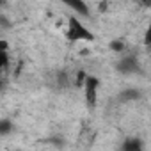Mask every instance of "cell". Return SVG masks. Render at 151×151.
I'll return each instance as SVG.
<instances>
[{
  "mask_svg": "<svg viewBox=\"0 0 151 151\" xmlns=\"http://www.w3.org/2000/svg\"><path fill=\"white\" fill-rule=\"evenodd\" d=\"M66 37L71 43H78V41H86V43H93L96 39L94 32L91 29H87V25L77 16V14H69L68 16V27H66Z\"/></svg>",
  "mask_w": 151,
  "mask_h": 151,
  "instance_id": "obj_1",
  "label": "cell"
},
{
  "mask_svg": "<svg viewBox=\"0 0 151 151\" xmlns=\"http://www.w3.org/2000/svg\"><path fill=\"white\" fill-rule=\"evenodd\" d=\"M98 89H100V80L93 75H87V80L84 84V96H86V103L89 109H94L96 100H98Z\"/></svg>",
  "mask_w": 151,
  "mask_h": 151,
  "instance_id": "obj_2",
  "label": "cell"
},
{
  "mask_svg": "<svg viewBox=\"0 0 151 151\" xmlns=\"http://www.w3.org/2000/svg\"><path fill=\"white\" fill-rule=\"evenodd\" d=\"M117 71L123 73V75H132V73H137L140 69L139 66V59L135 55H128V57H123L119 62H117Z\"/></svg>",
  "mask_w": 151,
  "mask_h": 151,
  "instance_id": "obj_3",
  "label": "cell"
},
{
  "mask_svg": "<svg viewBox=\"0 0 151 151\" xmlns=\"http://www.w3.org/2000/svg\"><path fill=\"white\" fill-rule=\"evenodd\" d=\"M66 6H68L71 11H75V14L87 16V18H89V14H91L89 6H87L86 2H80V0H71V2H66Z\"/></svg>",
  "mask_w": 151,
  "mask_h": 151,
  "instance_id": "obj_4",
  "label": "cell"
},
{
  "mask_svg": "<svg viewBox=\"0 0 151 151\" xmlns=\"http://www.w3.org/2000/svg\"><path fill=\"white\" fill-rule=\"evenodd\" d=\"M121 151H142V140H139V139H126L123 142Z\"/></svg>",
  "mask_w": 151,
  "mask_h": 151,
  "instance_id": "obj_5",
  "label": "cell"
},
{
  "mask_svg": "<svg viewBox=\"0 0 151 151\" xmlns=\"http://www.w3.org/2000/svg\"><path fill=\"white\" fill-rule=\"evenodd\" d=\"M13 128H14V126H13V123H11L9 119L4 117L2 121H0V135H2V137H7V135L13 132Z\"/></svg>",
  "mask_w": 151,
  "mask_h": 151,
  "instance_id": "obj_6",
  "label": "cell"
},
{
  "mask_svg": "<svg viewBox=\"0 0 151 151\" xmlns=\"http://www.w3.org/2000/svg\"><path fill=\"white\" fill-rule=\"evenodd\" d=\"M121 98H126L128 101L139 100V98H140V91H137V89H128V91H124V93L121 94Z\"/></svg>",
  "mask_w": 151,
  "mask_h": 151,
  "instance_id": "obj_7",
  "label": "cell"
},
{
  "mask_svg": "<svg viewBox=\"0 0 151 151\" xmlns=\"http://www.w3.org/2000/svg\"><path fill=\"white\" fill-rule=\"evenodd\" d=\"M109 48H110L112 52H117V53H121V52L124 50V43H123L121 39H114V41H110V43H109Z\"/></svg>",
  "mask_w": 151,
  "mask_h": 151,
  "instance_id": "obj_8",
  "label": "cell"
},
{
  "mask_svg": "<svg viewBox=\"0 0 151 151\" xmlns=\"http://www.w3.org/2000/svg\"><path fill=\"white\" fill-rule=\"evenodd\" d=\"M142 45L147 46V48H151V20H149V23H147V27H146L144 37H142Z\"/></svg>",
  "mask_w": 151,
  "mask_h": 151,
  "instance_id": "obj_9",
  "label": "cell"
}]
</instances>
